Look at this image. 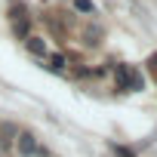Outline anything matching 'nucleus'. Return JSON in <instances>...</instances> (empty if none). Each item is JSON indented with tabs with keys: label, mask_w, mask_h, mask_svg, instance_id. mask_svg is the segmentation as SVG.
<instances>
[{
	"label": "nucleus",
	"mask_w": 157,
	"mask_h": 157,
	"mask_svg": "<svg viewBox=\"0 0 157 157\" xmlns=\"http://www.w3.org/2000/svg\"><path fill=\"white\" fill-rule=\"evenodd\" d=\"M117 86L126 90V93L142 90V74L136 68H129V65H117Z\"/></svg>",
	"instance_id": "f257e3e1"
},
{
	"label": "nucleus",
	"mask_w": 157,
	"mask_h": 157,
	"mask_svg": "<svg viewBox=\"0 0 157 157\" xmlns=\"http://www.w3.org/2000/svg\"><path fill=\"white\" fill-rule=\"evenodd\" d=\"M19 151H22V154H40V148H37L34 136H28V132H22V136H19Z\"/></svg>",
	"instance_id": "f03ea898"
},
{
	"label": "nucleus",
	"mask_w": 157,
	"mask_h": 157,
	"mask_svg": "<svg viewBox=\"0 0 157 157\" xmlns=\"http://www.w3.org/2000/svg\"><path fill=\"white\" fill-rule=\"evenodd\" d=\"M25 40H28V49H31L34 56H43V52H46V46H43L37 37H25Z\"/></svg>",
	"instance_id": "7ed1b4c3"
},
{
	"label": "nucleus",
	"mask_w": 157,
	"mask_h": 157,
	"mask_svg": "<svg viewBox=\"0 0 157 157\" xmlns=\"http://www.w3.org/2000/svg\"><path fill=\"white\" fill-rule=\"evenodd\" d=\"M74 10H80V13H86V16H93V13H96L93 0H74Z\"/></svg>",
	"instance_id": "20e7f679"
},
{
	"label": "nucleus",
	"mask_w": 157,
	"mask_h": 157,
	"mask_svg": "<svg viewBox=\"0 0 157 157\" xmlns=\"http://www.w3.org/2000/svg\"><path fill=\"white\" fill-rule=\"evenodd\" d=\"M49 68L62 71V68H65V56H52V59H49Z\"/></svg>",
	"instance_id": "39448f33"
}]
</instances>
